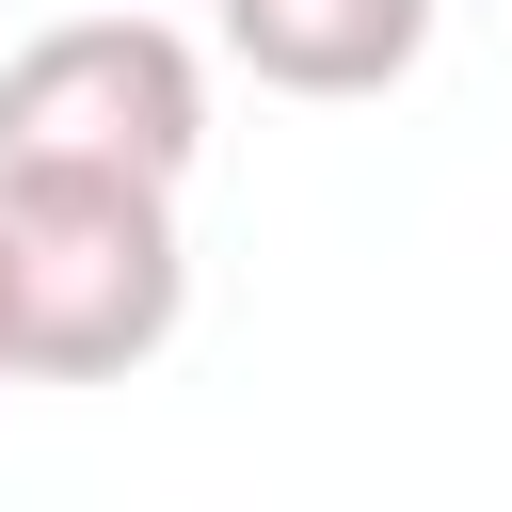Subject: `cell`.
Segmentation results:
<instances>
[{
	"instance_id": "cell-1",
	"label": "cell",
	"mask_w": 512,
	"mask_h": 512,
	"mask_svg": "<svg viewBox=\"0 0 512 512\" xmlns=\"http://www.w3.org/2000/svg\"><path fill=\"white\" fill-rule=\"evenodd\" d=\"M0 304H16V384H112L176 336L192 256L160 176H64L0 160Z\"/></svg>"
},
{
	"instance_id": "cell-3",
	"label": "cell",
	"mask_w": 512,
	"mask_h": 512,
	"mask_svg": "<svg viewBox=\"0 0 512 512\" xmlns=\"http://www.w3.org/2000/svg\"><path fill=\"white\" fill-rule=\"evenodd\" d=\"M224 64L272 96H384L432 48V0H208Z\"/></svg>"
},
{
	"instance_id": "cell-2",
	"label": "cell",
	"mask_w": 512,
	"mask_h": 512,
	"mask_svg": "<svg viewBox=\"0 0 512 512\" xmlns=\"http://www.w3.org/2000/svg\"><path fill=\"white\" fill-rule=\"evenodd\" d=\"M0 160H64V176H192L208 160V64L176 16L144 0H96V16H48L16 64H0Z\"/></svg>"
},
{
	"instance_id": "cell-4",
	"label": "cell",
	"mask_w": 512,
	"mask_h": 512,
	"mask_svg": "<svg viewBox=\"0 0 512 512\" xmlns=\"http://www.w3.org/2000/svg\"><path fill=\"white\" fill-rule=\"evenodd\" d=\"M0 384H16V304H0Z\"/></svg>"
}]
</instances>
